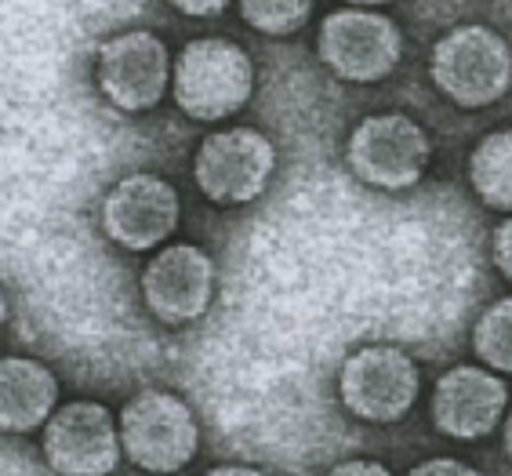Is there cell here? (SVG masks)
<instances>
[{"label":"cell","mask_w":512,"mask_h":476,"mask_svg":"<svg viewBox=\"0 0 512 476\" xmlns=\"http://www.w3.org/2000/svg\"><path fill=\"white\" fill-rule=\"evenodd\" d=\"M494 266L512 284V215L494 233Z\"/></svg>","instance_id":"obj_17"},{"label":"cell","mask_w":512,"mask_h":476,"mask_svg":"<svg viewBox=\"0 0 512 476\" xmlns=\"http://www.w3.org/2000/svg\"><path fill=\"white\" fill-rule=\"evenodd\" d=\"M320 62L349 84H378L400 66L404 37L393 19L371 8H338L324 15L316 33Z\"/></svg>","instance_id":"obj_3"},{"label":"cell","mask_w":512,"mask_h":476,"mask_svg":"<svg viewBox=\"0 0 512 476\" xmlns=\"http://www.w3.org/2000/svg\"><path fill=\"white\" fill-rule=\"evenodd\" d=\"M276 168L273 142L255 128H226L207 135L193 160L197 186L218 208L251 204L266 193Z\"/></svg>","instance_id":"obj_6"},{"label":"cell","mask_w":512,"mask_h":476,"mask_svg":"<svg viewBox=\"0 0 512 476\" xmlns=\"http://www.w3.org/2000/svg\"><path fill=\"white\" fill-rule=\"evenodd\" d=\"M469 186L494 211L512 215V128L491 131L469 157Z\"/></svg>","instance_id":"obj_14"},{"label":"cell","mask_w":512,"mask_h":476,"mask_svg":"<svg viewBox=\"0 0 512 476\" xmlns=\"http://www.w3.org/2000/svg\"><path fill=\"white\" fill-rule=\"evenodd\" d=\"M509 393L494 371L483 367H451L433 389V422L451 440L491 437L505 415Z\"/></svg>","instance_id":"obj_12"},{"label":"cell","mask_w":512,"mask_h":476,"mask_svg":"<svg viewBox=\"0 0 512 476\" xmlns=\"http://www.w3.org/2000/svg\"><path fill=\"white\" fill-rule=\"evenodd\" d=\"M171 55L164 40L149 30H128L109 37L99 48L95 80L120 113L153 110L171 84Z\"/></svg>","instance_id":"obj_8"},{"label":"cell","mask_w":512,"mask_h":476,"mask_svg":"<svg viewBox=\"0 0 512 476\" xmlns=\"http://www.w3.org/2000/svg\"><path fill=\"white\" fill-rule=\"evenodd\" d=\"M345 164L375 189H411L429 168V135L404 113L364 117L345 142Z\"/></svg>","instance_id":"obj_5"},{"label":"cell","mask_w":512,"mask_h":476,"mask_svg":"<svg viewBox=\"0 0 512 476\" xmlns=\"http://www.w3.org/2000/svg\"><path fill=\"white\" fill-rule=\"evenodd\" d=\"M429 77L454 106L483 110L512 84V48L487 26H458L429 55Z\"/></svg>","instance_id":"obj_2"},{"label":"cell","mask_w":512,"mask_h":476,"mask_svg":"<svg viewBox=\"0 0 512 476\" xmlns=\"http://www.w3.org/2000/svg\"><path fill=\"white\" fill-rule=\"evenodd\" d=\"M345 4H353V8H375V4H385V0H345Z\"/></svg>","instance_id":"obj_22"},{"label":"cell","mask_w":512,"mask_h":476,"mask_svg":"<svg viewBox=\"0 0 512 476\" xmlns=\"http://www.w3.org/2000/svg\"><path fill=\"white\" fill-rule=\"evenodd\" d=\"M331 473L338 476H349V473H371V476H385L389 469L382 466V462H367V458H356V462H342V466H335Z\"/></svg>","instance_id":"obj_20"},{"label":"cell","mask_w":512,"mask_h":476,"mask_svg":"<svg viewBox=\"0 0 512 476\" xmlns=\"http://www.w3.org/2000/svg\"><path fill=\"white\" fill-rule=\"evenodd\" d=\"M178 219L182 208L175 186L149 171L120 179L102 200V229L124 251L160 248L178 229Z\"/></svg>","instance_id":"obj_10"},{"label":"cell","mask_w":512,"mask_h":476,"mask_svg":"<svg viewBox=\"0 0 512 476\" xmlns=\"http://www.w3.org/2000/svg\"><path fill=\"white\" fill-rule=\"evenodd\" d=\"M251 91H255V66L233 40L200 37L178 51L171 95L189 120L215 124V120L233 117L247 106Z\"/></svg>","instance_id":"obj_1"},{"label":"cell","mask_w":512,"mask_h":476,"mask_svg":"<svg viewBox=\"0 0 512 476\" xmlns=\"http://www.w3.org/2000/svg\"><path fill=\"white\" fill-rule=\"evenodd\" d=\"M211 295H215V262L197 244H171L142 269V302L168 328H182L204 317Z\"/></svg>","instance_id":"obj_11"},{"label":"cell","mask_w":512,"mask_h":476,"mask_svg":"<svg viewBox=\"0 0 512 476\" xmlns=\"http://www.w3.org/2000/svg\"><path fill=\"white\" fill-rule=\"evenodd\" d=\"M440 473H473L469 466H462L458 458H429L422 466H414V476H440Z\"/></svg>","instance_id":"obj_19"},{"label":"cell","mask_w":512,"mask_h":476,"mask_svg":"<svg viewBox=\"0 0 512 476\" xmlns=\"http://www.w3.org/2000/svg\"><path fill=\"white\" fill-rule=\"evenodd\" d=\"M168 4L182 15H193V19H211V15H222L229 8V0H168Z\"/></svg>","instance_id":"obj_18"},{"label":"cell","mask_w":512,"mask_h":476,"mask_svg":"<svg viewBox=\"0 0 512 476\" xmlns=\"http://www.w3.org/2000/svg\"><path fill=\"white\" fill-rule=\"evenodd\" d=\"M211 473H258V469H247V466H218V469H211Z\"/></svg>","instance_id":"obj_21"},{"label":"cell","mask_w":512,"mask_h":476,"mask_svg":"<svg viewBox=\"0 0 512 476\" xmlns=\"http://www.w3.org/2000/svg\"><path fill=\"white\" fill-rule=\"evenodd\" d=\"M124 451L120 426L113 411L95 400L62 404L44 426V458L55 473L102 476L113 473Z\"/></svg>","instance_id":"obj_9"},{"label":"cell","mask_w":512,"mask_h":476,"mask_svg":"<svg viewBox=\"0 0 512 476\" xmlns=\"http://www.w3.org/2000/svg\"><path fill=\"white\" fill-rule=\"evenodd\" d=\"M473 349L491 371L512 375V298H498L483 309L473 328Z\"/></svg>","instance_id":"obj_15"},{"label":"cell","mask_w":512,"mask_h":476,"mask_svg":"<svg viewBox=\"0 0 512 476\" xmlns=\"http://www.w3.org/2000/svg\"><path fill=\"white\" fill-rule=\"evenodd\" d=\"M505 451H509V458H512V415H509V422H505Z\"/></svg>","instance_id":"obj_23"},{"label":"cell","mask_w":512,"mask_h":476,"mask_svg":"<svg viewBox=\"0 0 512 476\" xmlns=\"http://www.w3.org/2000/svg\"><path fill=\"white\" fill-rule=\"evenodd\" d=\"M313 0H240V15L251 30L266 37H287L306 26Z\"/></svg>","instance_id":"obj_16"},{"label":"cell","mask_w":512,"mask_h":476,"mask_svg":"<svg viewBox=\"0 0 512 476\" xmlns=\"http://www.w3.org/2000/svg\"><path fill=\"white\" fill-rule=\"evenodd\" d=\"M59 411V382L30 357H8L0 367V426L4 433H33Z\"/></svg>","instance_id":"obj_13"},{"label":"cell","mask_w":512,"mask_h":476,"mask_svg":"<svg viewBox=\"0 0 512 476\" xmlns=\"http://www.w3.org/2000/svg\"><path fill=\"white\" fill-rule=\"evenodd\" d=\"M120 440L124 455L146 473H175L197 455V418L175 393L146 389L120 411Z\"/></svg>","instance_id":"obj_4"},{"label":"cell","mask_w":512,"mask_h":476,"mask_svg":"<svg viewBox=\"0 0 512 476\" xmlns=\"http://www.w3.org/2000/svg\"><path fill=\"white\" fill-rule=\"evenodd\" d=\"M418 364L396 346H364L342 364V404L364 422H400L418 400Z\"/></svg>","instance_id":"obj_7"}]
</instances>
